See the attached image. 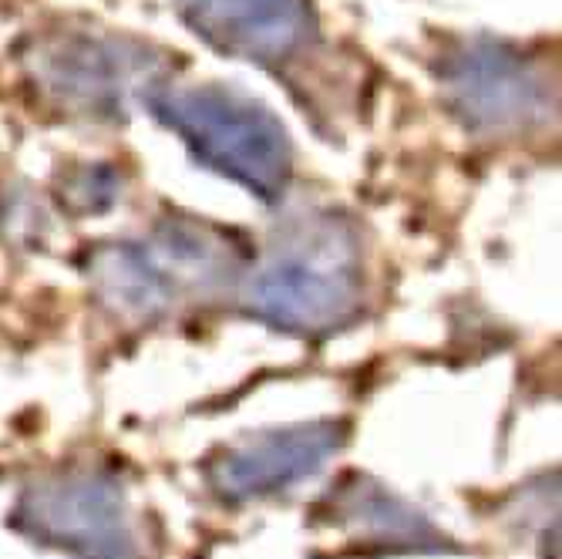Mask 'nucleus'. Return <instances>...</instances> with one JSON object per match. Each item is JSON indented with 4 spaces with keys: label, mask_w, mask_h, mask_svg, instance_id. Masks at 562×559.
<instances>
[{
    "label": "nucleus",
    "mask_w": 562,
    "mask_h": 559,
    "mask_svg": "<svg viewBox=\"0 0 562 559\" xmlns=\"http://www.w3.org/2000/svg\"><path fill=\"white\" fill-rule=\"evenodd\" d=\"M145 101L151 115L172 128L206 169L239 182L263 202L283 195L293 172V148L286 128L260 101L220 85H151Z\"/></svg>",
    "instance_id": "2"
},
{
    "label": "nucleus",
    "mask_w": 562,
    "mask_h": 559,
    "mask_svg": "<svg viewBox=\"0 0 562 559\" xmlns=\"http://www.w3.org/2000/svg\"><path fill=\"white\" fill-rule=\"evenodd\" d=\"M233 267L229 246L202 226L169 223L151 239L115 243L94 257L101 300L122 314L156 317L189 290H210Z\"/></svg>",
    "instance_id": "3"
},
{
    "label": "nucleus",
    "mask_w": 562,
    "mask_h": 559,
    "mask_svg": "<svg viewBox=\"0 0 562 559\" xmlns=\"http://www.w3.org/2000/svg\"><path fill=\"white\" fill-rule=\"evenodd\" d=\"M347 425L340 422H311L283 432H267L233 448L216 466V485L226 495H263L277 492L324 466V459L344 445Z\"/></svg>",
    "instance_id": "8"
},
{
    "label": "nucleus",
    "mask_w": 562,
    "mask_h": 559,
    "mask_svg": "<svg viewBox=\"0 0 562 559\" xmlns=\"http://www.w3.org/2000/svg\"><path fill=\"white\" fill-rule=\"evenodd\" d=\"M186 24L223 55L280 65L314 34L311 0H182Z\"/></svg>",
    "instance_id": "7"
},
{
    "label": "nucleus",
    "mask_w": 562,
    "mask_h": 559,
    "mask_svg": "<svg viewBox=\"0 0 562 559\" xmlns=\"http://www.w3.org/2000/svg\"><path fill=\"white\" fill-rule=\"evenodd\" d=\"M34 533L55 539L85 559H135V536L119 489L98 476H68L41 485L24 502Z\"/></svg>",
    "instance_id": "6"
},
{
    "label": "nucleus",
    "mask_w": 562,
    "mask_h": 559,
    "mask_svg": "<svg viewBox=\"0 0 562 559\" xmlns=\"http://www.w3.org/2000/svg\"><path fill=\"white\" fill-rule=\"evenodd\" d=\"M364 300L357 230L337 213L293 216L249 277L246 311L286 334L321 337L350 324Z\"/></svg>",
    "instance_id": "1"
},
{
    "label": "nucleus",
    "mask_w": 562,
    "mask_h": 559,
    "mask_svg": "<svg viewBox=\"0 0 562 559\" xmlns=\"http://www.w3.org/2000/svg\"><path fill=\"white\" fill-rule=\"evenodd\" d=\"M441 85L454 115L479 135H516L539 125L549 109L546 78L513 47L472 41L441 68Z\"/></svg>",
    "instance_id": "4"
},
{
    "label": "nucleus",
    "mask_w": 562,
    "mask_h": 559,
    "mask_svg": "<svg viewBox=\"0 0 562 559\" xmlns=\"http://www.w3.org/2000/svg\"><path fill=\"white\" fill-rule=\"evenodd\" d=\"M156 62L132 41L115 37H61L41 47L34 62L37 81L55 94L65 109L85 115H119L128 98L148 85Z\"/></svg>",
    "instance_id": "5"
}]
</instances>
